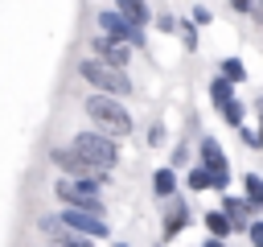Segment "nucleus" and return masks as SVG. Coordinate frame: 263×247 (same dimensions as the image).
I'll return each mask as SVG.
<instances>
[{"instance_id": "obj_23", "label": "nucleus", "mask_w": 263, "mask_h": 247, "mask_svg": "<svg viewBox=\"0 0 263 247\" xmlns=\"http://www.w3.org/2000/svg\"><path fill=\"white\" fill-rule=\"evenodd\" d=\"M247 239H251V247H263V214H259V218H251V226H247Z\"/></svg>"}, {"instance_id": "obj_3", "label": "nucleus", "mask_w": 263, "mask_h": 247, "mask_svg": "<svg viewBox=\"0 0 263 247\" xmlns=\"http://www.w3.org/2000/svg\"><path fill=\"white\" fill-rule=\"evenodd\" d=\"M70 148L82 156V161H90L95 169H103V173H111L115 165H119V144H115V136H107V132H78L74 140H70Z\"/></svg>"}, {"instance_id": "obj_17", "label": "nucleus", "mask_w": 263, "mask_h": 247, "mask_svg": "<svg viewBox=\"0 0 263 247\" xmlns=\"http://www.w3.org/2000/svg\"><path fill=\"white\" fill-rule=\"evenodd\" d=\"M58 222H62V218H58ZM49 247H95V239H86V235H78V231L58 226V231L49 235Z\"/></svg>"}, {"instance_id": "obj_10", "label": "nucleus", "mask_w": 263, "mask_h": 247, "mask_svg": "<svg viewBox=\"0 0 263 247\" xmlns=\"http://www.w3.org/2000/svg\"><path fill=\"white\" fill-rule=\"evenodd\" d=\"M193 222V210H189V202L185 198H168V206H164V226H160V235H164V243H173L185 226Z\"/></svg>"}, {"instance_id": "obj_11", "label": "nucleus", "mask_w": 263, "mask_h": 247, "mask_svg": "<svg viewBox=\"0 0 263 247\" xmlns=\"http://www.w3.org/2000/svg\"><path fill=\"white\" fill-rule=\"evenodd\" d=\"M197 161H201L210 173H230V161H226V152H222V144H218L214 136H201V144H197Z\"/></svg>"}, {"instance_id": "obj_24", "label": "nucleus", "mask_w": 263, "mask_h": 247, "mask_svg": "<svg viewBox=\"0 0 263 247\" xmlns=\"http://www.w3.org/2000/svg\"><path fill=\"white\" fill-rule=\"evenodd\" d=\"M152 25H156L160 33H177V16H168V12H156V16H152Z\"/></svg>"}, {"instance_id": "obj_20", "label": "nucleus", "mask_w": 263, "mask_h": 247, "mask_svg": "<svg viewBox=\"0 0 263 247\" xmlns=\"http://www.w3.org/2000/svg\"><path fill=\"white\" fill-rule=\"evenodd\" d=\"M218 115H222V123L242 128V119H247V103H242V99H230L226 107H218Z\"/></svg>"}, {"instance_id": "obj_29", "label": "nucleus", "mask_w": 263, "mask_h": 247, "mask_svg": "<svg viewBox=\"0 0 263 247\" xmlns=\"http://www.w3.org/2000/svg\"><path fill=\"white\" fill-rule=\"evenodd\" d=\"M230 8H234V12H242V16H251V8H255V0H230Z\"/></svg>"}, {"instance_id": "obj_9", "label": "nucleus", "mask_w": 263, "mask_h": 247, "mask_svg": "<svg viewBox=\"0 0 263 247\" xmlns=\"http://www.w3.org/2000/svg\"><path fill=\"white\" fill-rule=\"evenodd\" d=\"M222 214L230 218V231H234V235H247L251 218H259V214L251 210V202H247L242 193H222Z\"/></svg>"}, {"instance_id": "obj_2", "label": "nucleus", "mask_w": 263, "mask_h": 247, "mask_svg": "<svg viewBox=\"0 0 263 247\" xmlns=\"http://www.w3.org/2000/svg\"><path fill=\"white\" fill-rule=\"evenodd\" d=\"M78 78L95 91V95H115V99H127L136 86H132V78H127V70H119V66H107V62H99V58H82L78 62Z\"/></svg>"}, {"instance_id": "obj_19", "label": "nucleus", "mask_w": 263, "mask_h": 247, "mask_svg": "<svg viewBox=\"0 0 263 247\" xmlns=\"http://www.w3.org/2000/svg\"><path fill=\"white\" fill-rule=\"evenodd\" d=\"M218 74H222V78H230V82L238 86V82H247V62L230 54V58H222V62H218Z\"/></svg>"}, {"instance_id": "obj_28", "label": "nucleus", "mask_w": 263, "mask_h": 247, "mask_svg": "<svg viewBox=\"0 0 263 247\" xmlns=\"http://www.w3.org/2000/svg\"><path fill=\"white\" fill-rule=\"evenodd\" d=\"M160 140H164V123H152V128H148V144H152V148H156V144H160Z\"/></svg>"}, {"instance_id": "obj_30", "label": "nucleus", "mask_w": 263, "mask_h": 247, "mask_svg": "<svg viewBox=\"0 0 263 247\" xmlns=\"http://www.w3.org/2000/svg\"><path fill=\"white\" fill-rule=\"evenodd\" d=\"M251 21H255V25H263V0H255V8H251Z\"/></svg>"}, {"instance_id": "obj_1", "label": "nucleus", "mask_w": 263, "mask_h": 247, "mask_svg": "<svg viewBox=\"0 0 263 247\" xmlns=\"http://www.w3.org/2000/svg\"><path fill=\"white\" fill-rule=\"evenodd\" d=\"M82 111H86V119L95 123V132H107V136H115V140H123V136H132V128H136V119H132V111L123 107V99H115V95H86V103H82Z\"/></svg>"}, {"instance_id": "obj_27", "label": "nucleus", "mask_w": 263, "mask_h": 247, "mask_svg": "<svg viewBox=\"0 0 263 247\" xmlns=\"http://www.w3.org/2000/svg\"><path fill=\"white\" fill-rule=\"evenodd\" d=\"M168 165H173V169L189 165V148H185V144H177V148H173V161H168Z\"/></svg>"}, {"instance_id": "obj_7", "label": "nucleus", "mask_w": 263, "mask_h": 247, "mask_svg": "<svg viewBox=\"0 0 263 247\" xmlns=\"http://www.w3.org/2000/svg\"><path fill=\"white\" fill-rule=\"evenodd\" d=\"M49 161H53L66 177H86V181H103V185H107V173H103V169H95L90 161H82L70 144H58V148L49 152Z\"/></svg>"}, {"instance_id": "obj_8", "label": "nucleus", "mask_w": 263, "mask_h": 247, "mask_svg": "<svg viewBox=\"0 0 263 247\" xmlns=\"http://www.w3.org/2000/svg\"><path fill=\"white\" fill-rule=\"evenodd\" d=\"M90 58H99V62H107V66H119V70H127V62H132V45H123V41H115V37L99 33V37L90 41Z\"/></svg>"}, {"instance_id": "obj_6", "label": "nucleus", "mask_w": 263, "mask_h": 247, "mask_svg": "<svg viewBox=\"0 0 263 247\" xmlns=\"http://www.w3.org/2000/svg\"><path fill=\"white\" fill-rule=\"evenodd\" d=\"M99 33H107V37L132 45V49H144V29H136L132 21H123L115 8H99Z\"/></svg>"}, {"instance_id": "obj_26", "label": "nucleus", "mask_w": 263, "mask_h": 247, "mask_svg": "<svg viewBox=\"0 0 263 247\" xmlns=\"http://www.w3.org/2000/svg\"><path fill=\"white\" fill-rule=\"evenodd\" d=\"M255 119H259L255 123V136H259V152H263V95L255 99Z\"/></svg>"}, {"instance_id": "obj_16", "label": "nucleus", "mask_w": 263, "mask_h": 247, "mask_svg": "<svg viewBox=\"0 0 263 247\" xmlns=\"http://www.w3.org/2000/svg\"><path fill=\"white\" fill-rule=\"evenodd\" d=\"M238 181H242V198L251 202V210L263 214V173H242Z\"/></svg>"}, {"instance_id": "obj_32", "label": "nucleus", "mask_w": 263, "mask_h": 247, "mask_svg": "<svg viewBox=\"0 0 263 247\" xmlns=\"http://www.w3.org/2000/svg\"><path fill=\"white\" fill-rule=\"evenodd\" d=\"M115 247H127V243H115Z\"/></svg>"}, {"instance_id": "obj_4", "label": "nucleus", "mask_w": 263, "mask_h": 247, "mask_svg": "<svg viewBox=\"0 0 263 247\" xmlns=\"http://www.w3.org/2000/svg\"><path fill=\"white\" fill-rule=\"evenodd\" d=\"M53 198L62 206H78L90 214H103V181H86V177H58L53 181Z\"/></svg>"}, {"instance_id": "obj_13", "label": "nucleus", "mask_w": 263, "mask_h": 247, "mask_svg": "<svg viewBox=\"0 0 263 247\" xmlns=\"http://www.w3.org/2000/svg\"><path fill=\"white\" fill-rule=\"evenodd\" d=\"M177 185H181V177H177V169H173V165H160V169L152 173V193H156L160 202L177 198Z\"/></svg>"}, {"instance_id": "obj_12", "label": "nucleus", "mask_w": 263, "mask_h": 247, "mask_svg": "<svg viewBox=\"0 0 263 247\" xmlns=\"http://www.w3.org/2000/svg\"><path fill=\"white\" fill-rule=\"evenodd\" d=\"M123 21H132L136 29H144V25H152V8H148V0H115L111 4Z\"/></svg>"}, {"instance_id": "obj_5", "label": "nucleus", "mask_w": 263, "mask_h": 247, "mask_svg": "<svg viewBox=\"0 0 263 247\" xmlns=\"http://www.w3.org/2000/svg\"><path fill=\"white\" fill-rule=\"evenodd\" d=\"M58 218H62L66 231H78V235H86V239H107V235H111V226H107L103 214H90V210H78V206H62Z\"/></svg>"}, {"instance_id": "obj_33", "label": "nucleus", "mask_w": 263, "mask_h": 247, "mask_svg": "<svg viewBox=\"0 0 263 247\" xmlns=\"http://www.w3.org/2000/svg\"><path fill=\"white\" fill-rule=\"evenodd\" d=\"M156 247H160V243H156Z\"/></svg>"}, {"instance_id": "obj_21", "label": "nucleus", "mask_w": 263, "mask_h": 247, "mask_svg": "<svg viewBox=\"0 0 263 247\" xmlns=\"http://www.w3.org/2000/svg\"><path fill=\"white\" fill-rule=\"evenodd\" d=\"M177 33H181V45H185V49H197V25H193V21H181Z\"/></svg>"}, {"instance_id": "obj_31", "label": "nucleus", "mask_w": 263, "mask_h": 247, "mask_svg": "<svg viewBox=\"0 0 263 247\" xmlns=\"http://www.w3.org/2000/svg\"><path fill=\"white\" fill-rule=\"evenodd\" d=\"M201 247H230V243H226V239H205Z\"/></svg>"}, {"instance_id": "obj_22", "label": "nucleus", "mask_w": 263, "mask_h": 247, "mask_svg": "<svg viewBox=\"0 0 263 247\" xmlns=\"http://www.w3.org/2000/svg\"><path fill=\"white\" fill-rule=\"evenodd\" d=\"M189 21H193V25L201 29V25H210V21H214V12H210L205 4H193V8H189Z\"/></svg>"}, {"instance_id": "obj_15", "label": "nucleus", "mask_w": 263, "mask_h": 247, "mask_svg": "<svg viewBox=\"0 0 263 247\" xmlns=\"http://www.w3.org/2000/svg\"><path fill=\"white\" fill-rule=\"evenodd\" d=\"M201 226H205L210 239H226V243H230V235H234V231H230V218L222 214V206H218V210H205V214H201Z\"/></svg>"}, {"instance_id": "obj_14", "label": "nucleus", "mask_w": 263, "mask_h": 247, "mask_svg": "<svg viewBox=\"0 0 263 247\" xmlns=\"http://www.w3.org/2000/svg\"><path fill=\"white\" fill-rule=\"evenodd\" d=\"M181 181H185V189H189V193H205V189H214V173H210L201 161H193V165L185 169V177H181Z\"/></svg>"}, {"instance_id": "obj_18", "label": "nucleus", "mask_w": 263, "mask_h": 247, "mask_svg": "<svg viewBox=\"0 0 263 247\" xmlns=\"http://www.w3.org/2000/svg\"><path fill=\"white\" fill-rule=\"evenodd\" d=\"M230 99H234V82L222 78V74H214V78H210V103H214V107H226Z\"/></svg>"}, {"instance_id": "obj_25", "label": "nucleus", "mask_w": 263, "mask_h": 247, "mask_svg": "<svg viewBox=\"0 0 263 247\" xmlns=\"http://www.w3.org/2000/svg\"><path fill=\"white\" fill-rule=\"evenodd\" d=\"M234 132H238V140H242L247 148H255V152H259V136H255V128H247V123H242V128H234Z\"/></svg>"}]
</instances>
